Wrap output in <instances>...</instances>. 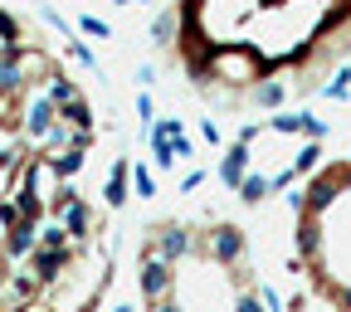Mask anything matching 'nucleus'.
<instances>
[{
	"mask_svg": "<svg viewBox=\"0 0 351 312\" xmlns=\"http://www.w3.org/2000/svg\"><path fill=\"white\" fill-rule=\"evenodd\" d=\"M78 29H83V34H93V39H112V25L98 20V15H78Z\"/></svg>",
	"mask_w": 351,
	"mask_h": 312,
	"instance_id": "obj_10",
	"label": "nucleus"
},
{
	"mask_svg": "<svg viewBox=\"0 0 351 312\" xmlns=\"http://www.w3.org/2000/svg\"><path fill=\"white\" fill-rule=\"evenodd\" d=\"M200 249H205L215 263L234 269V263H244V254H249V239H244L239 225H210V230H200Z\"/></svg>",
	"mask_w": 351,
	"mask_h": 312,
	"instance_id": "obj_3",
	"label": "nucleus"
},
{
	"mask_svg": "<svg viewBox=\"0 0 351 312\" xmlns=\"http://www.w3.org/2000/svg\"><path fill=\"white\" fill-rule=\"evenodd\" d=\"M254 171V156H249V142H230L225 147V156H219V186H225V191H239V181H244V176Z\"/></svg>",
	"mask_w": 351,
	"mask_h": 312,
	"instance_id": "obj_4",
	"label": "nucleus"
},
{
	"mask_svg": "<svg viewBox=\"0 0 351 312\" xmlns=\"http://www.w3.org/2000/svg\"><path fill=\"white\" fill-rule=\"evenodd\" d=\"M147 34H152L156 49H176V39H181V10H176V0L152 15V29H147Z\"/></svg>",
	"mask_w": 351,
	"mask_h": 312,
	"instance_id": "obj_6",
	"label": "nucleus"
},
{
	"mask_svg": "<svg viewBox=\"0 0 351 312\" xmlns=\"http://www.w3.org/2000/svg\"><path fill=\"white\" fill-rule=\"evenodd\" d=\"M112 312H137V307H132V302H117V307H112Z\"/></svg>",
	"mask_w": 351,
	"mask_h": 312,
	"instance_id": "obj_17",
	"label": "nucleus"
},
{
	"mask_svg": "<svg viewBox=\"0 0 351 312\" xmlns=\"http://www.w3.org/2000/svg\"><path fill=\"white\" fill-rule=\"evenodd\" d=\"M298 215L293 274L307 278L317 302L351 312V156L307 176V186L288 195Z\"/></svg>",
	"mask_w": 351,
	"mask_h": 312,
	"instance_id": "obj_1",
	"label": "nucleus"
},
{
	"mask_svg": "<svg viewBox=\"0 0 351 312\" xmlns=\"http://www.w3.org/2000/svg\"><path fill=\"white\" fill-rule=\"evenodd\" d=\"M137 83H142V88H152V83H156V69H152V64H142V69H137Z\"/></svg>",
	"mask_w": 351,
	"mask_h": 312,
	"instance_id": "obj_15",
	"label": "nucleus"
},
{
	"mask_svg": "<svg viewBox=\"0 0 351 312\" xmlns=\"http://www.w3.org/2000/svg\"><path fill=\"white\" fill-rule=\"evenodd\" d=\"M117 5H152V0H117Z\"/></svg>",
	"mask_w": 351,
	"mask_h": 312,
	"instance_id": "obj_16",
	"label": "nucleus"
},
{
	"mask_svg": "<svg viewBox=\"0 0 351 312\" xmlns=\"http://www.w3.org/2000/svg\"><path fill=\"white\" fill-rule=\"evenodd\" d=\"M249 98H254V108H269V112H278V108L288 103V83H278V78H263L258 88H249Z\"/></svg>",
	"mask_w": 351,
	"mask_h": 312,
	"instance_id": "obj_7",
	"label": "nucleus"
},
{
	"mask_svg": "<svg viewBox=\"0 0 351 312\" xmlns=\"http://www.w3.org/2000/svg\"><path fill=\"white\" fill-rule=\"evenodd\" d=\"M137 117H142V132L156 122V103H152V93H147V88H142V93H137Z\"/></svg>",
	"mask_w": 351,
	"mask_h": 312,
	"instance_id": "obj_11",
	"label": "nucleus"
},
{
	"mask_svg": "<svg viewBox=\"0 0 351 312\" xmlns=\"http://www.w3.org/2000/svg\"><path fill=\"white\" fill-rule=\"evenodd\" d=\"M132 191H137L142 200H152L156 195V176L147 171V161H137V156H132Z\"/></svg>",
	"mask_w": 351,
	"mask_h": 312,
	"instance_id": "obj_9",
	"label": "nucleus"
},
{
	"mask_svg": "<svg viewBox=\"0 0 351 312\" xmlns=\"http://www.w3.org/2000/svg\"><path fill=\"white\" fill-rule=\"evenodd\" d=\"M200 137L210 142V147H219L225 137H219V127H215V117H200Z\"/></svg>",
	"mask_w": 351,
	"mask_h": 312,
	"instance_id": "obj_12",
	"label": "nucleus"
},
{
	"mask_svg": "<svg viewBox=\"0 0 351 312\" xmlns=\"http://www.w3.org/2000/svg\"><path fill=\"white\" fill-rule=\"evenodd\" d=\"M127 195H132V156H117L112 161V171H108V181H103V210H122L127 205Z\"/></svg>",
	"mask_w": 351,
	"mask_h": 312,
	"instance_id": "obj_5",
	"label": "nucleus"
},
{
	"mask_svg": "<svg viewBox=\"0 0 351 312\" xmlns=\"http://www.w3.org/2000/svg\"><path fill=\"white\" fill-rule=\"evenodd\" d=\"M137 288H142V302H147V307L176 298V263L161 259L147 239H142V263H137Z\"/></svg>",
	"mask_w": 351,
	"mask_h": 312,
	"instance_id": "obj_2",
	"label": "nucleus"
},
{
	"mask_svg": "<svg viewBox=\"0 0 351 312\" xmlns=\"http://www.w3.org/2000/svg\"><path fill=\"white\" fill-rule=\"evenodd\" d=\"M317 93H322L327 103H351V64H341V69L317 88Z\"/></svg>",
	"mask_w": 351,
	"mask_h": 312,
	"instance_id": "obj_8",
	"label": "nucleus"
},
{
	"mask_svg": "<svg viewBox=\"0 0 351 312\" xmlns=\"http://www.w3.org/2000/svg\"><path fill=\"white\" fill-rule=\"evenodd\" d=\"M205 186V171H186L181 176V195H191V191H200Z\"/></svg>",
	"mask_w": 351,
	"mask_h": 312,
	"instance_id": "obj_13",
	"label": "nucleus"
},
{
	"mask_svg": "<svg viewBox=\"0 0 351 312\" xmlns=\"http://www.w3.org/2000/svg\"><path fill=\"white\" fill-rule=\"evenodd\" d=\"M147 312H186V307H181V298H166V302H156V307H147Z\"/></svg>",
	"mask_w": 351,
	"mask_h": 312,
	"instance_id": "obj_14",
	"label": "nucleus"
}]
</instances>
